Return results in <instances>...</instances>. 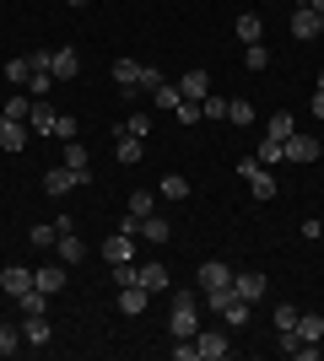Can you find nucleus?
Returning a JSON list of instances; mask_svg holds the SVG:
<instances>
[{
	"label": "nucleus",
	"mask_w": 324,
	"mask_h": 361,
	"mask_svg": "<svg viewBox=\"0 0 324 361\" xmlns=\"http://www.w3.org/2000/svg\"><path fill=\"white\" fill-rule=\"evenodd\" d=\"M173 307H168V334L173 340H195L200 334V297L195 291H173Z\"/></svg>",
	"instance_id": "1"
},
{
	"label": "nucleus",
	"mask_w": 324,
	"mask_h": 361,
	"mask_svg": "<svg viewBox=\"0 0 324 361\" xmlns=\"http://www.w3.org/2000/svg\"><path fill=\"white\" fill-rule=\"evenodd\" d=\"M319 135H308V130H292V135L281 140V162H319Z\"/></svg>",
	"instance_id": "2"
},
{
	"label": "nucleus",
	"mask_w": 324,
	"mask_h": 361,
	"mask_svg": "<svg viewBox=\"0 0 324 361\" xmlns=\"http://www.w3.org/2000/svg\"><path fill=\"white\" fill-rule=\"evenodd\" d=\"M238 173H244V183H248V195H254V200H276V173H265V162L244 157Z\"/></svg>",
	"instance_id": "3"
},
{
	"label": "nucleus",
	"mask_w": 324,
	"mask_h": 361,
	"mask_svg": "<svg viewBox=\"0 0 324 361\" xmlns=\"http://www.w3.org/2000/svg\"><path fill=\"white\" fill-rule=\"evenodd\" d=\"M136 281L152 291V297H162V291L173 286V275H168V264H162V259H152V264H136Z\"/></svg>",
	"instance_id": "4"
},
{
	"label": "nucleus",
	"mask_w": 324,
	"mask_h": 361,
	"mask_svg": "<svg viewBox=\"0 0 324 361\" xmlns=\"http://www.w3.org/2000/svg\"><path fill=\"white\" fill-rule=\"evenodd\" d=\"M71 189H81V173H71L65 162L44 173V195H54V200H60V195H71Z\"/></svg>",
	"instance_id": "5"
},
{
	"label": "nucleus",
	"mask_w": 324,
	"mask_h": 361,
	"mask_svg": "<svg viewBox=\"0 0 324 361\" xmlns=\"http://www.w3.org/2000/svg\"><path fill=\"white\" fill-rule=\"evenodd\" d=\"M0 291H6V297H28L32 291V270L28 264H6V270H0Z\"/></svg>",
	"instance_id": "6"
},
{
	"label": "nucleus",
	"mask_w": 324,
	"mask_h": 361,
	"mask_svg": "<svg viewBox=\"0 0 324 361\" xmlns=\"http://www.w3.org/2000/svg\"><path fill=\"white\" fill-rule=\"evenodd\" d=\"M195 350H200V361H222L232 350V340L222 329H205V334H195Z\"/></svg>",
	"instance_id": "7"
},
{
	"label": "nucleus",
	"mask_w": 324,
	"mask_h": 361,
	"mask_svg": "<svg viewBox=\"0 0 324 361\" xmlns=\"http://www.w3.org/2000/svg\"><path fill=\"white\" fill-rule=\"evenodd\" d=\"M49 71H54V81H76V71H81V60H76V49H49Z\"/></svg>",
	"instance_id": "8"
},
{
	"label": "nucleus",
	"mask_w": 324,
	"mask_h": 361,
	"mask_svg": "<svg viewBox=\"0 0 324 361\" xmlns=\"http://www.w3.org/2000/svg\"><path fill=\"white\" fill-rule=\"evenodd\" d=\"M200 286H205V291H222V286H232L227 259H200Z\"/></svg>",
	"instance_id": "9"
},
{
	"label": "nucleus",
	"mask_w": 324,
	"mask_h": 361,
	"mask_svg": "<svg viewBox=\"0 0 324 361\" xmlns=\"http://www.w3.org/2000/svg\"><path fill=\"white\" fill-rule=\"evenodd\" d=\"M146 302H152V291L140 286V281H136V286H119V313L124 318H140V313H146Z\"/></svg>",
	"instance_id": "10"
},
{
	"label": "nucleus",
	"mask_w": 324,
	"mask_h": 361,
	"mask_svg": "<svg viewBox=\"0 0 324 361\" xmlns=\"http://www.w3.org/2000/svg\"><path fill=\"white\" fill-rule=\"evenodd\" d=\"M103 259L108 264H130V259H136V238H130V232H114V238L103 243Z\"/></svg>",
	"instance_id": "11"
},
{
	"label": "nucleus",
	"mask_w": 324,
	"mask_h": 361,
	"mask_svg": "<svg viewBox=\"0 0 324 361\" xmlns=\"http://www.w3.org/2000/svg\"><path fill=\"white\" fill-rule=\"evenodd\" d=\"M32 286L44 291V297H54V291L65 286V264L60 259H54V264H38V270H32Z\"/></svg>",
	"instance_id": "12"
},
{
	"label": "nucleus",
	"mask_w": 324,
	"mask_h": 361,
	"mask_svg": "<svg viewBox=\"0 0 324 361\" xmlns=\"http://www.w3.org/2000/svg\"><path fill=\"white\" fill-rule=\"evenodd\" d=\"M232 291H238L244 302H260L265 297V275L260 270H238V275H232Z\"/></svg>",
	"instance_id": "13"
},
{
	"label": "nucleus",
	"mask_w": 324,
	"mask_h": 361,
	"mask_svg": "<svg viewBox=\"0 0 324 361\" xmlns=\"http://www.w3.org/2000/svg\"><path fill=\"white\" fill-rule=\"evenodd\" d=\"M114 81H119L124 97H136L140 92V60H114Z\"/></svg>",
	"instance_id": "14"
},
{
	"label": "nucleus",
	"mask_w": 324,
	"mask_h": 361,
	"mask_svg": "<svg viewBox=\"0 0 324 361\" xmlns=\"http://www.w3.org/2000/svg\"><path fill=\"white\" fill-rule=\"evenodd\" d=\"M22 345H49V318L44 313H22Z\"/></svg>",
	"instance_id": "15"
},
{
	"label": "nucleus",
	"mask_w": 324,
	"mask_h": 361,
	"mask_svg": "<svg viewBox=\"0 0 324 361\" xmlns=\"http://www.w3.org/2000/svg\"><path fill=\"white\" fill-rule=\"evenodd\" d=\"M114 157H119L124 167H136L140 157H146V140H136V135H124V130H119V135H114Z\"/></svg>",
	"instance_id": "16"
},
{
	"label": "nucleus",
	"mask_w": 324,
	"mask_h": 361,
	"mask_svg": "<svg viewBox=\"0 0 324 361\" xmlns=\"http://www.w3.org/2000/svg\"><path fill=\"white\" fill-rule=\"evenodd\" d=\"M54 119H60V114H54L44 97H32V108H28V130H44V135H54Z\"/></svg>",
	"instance_id": "17"
},
{
	"label": "nucleus",
	"mask_w": 324,
	"mask_h": 361,
	"mask_svg": "<svg viewBox=\"0 0 324 361\" xmlns=\"http://www.w3.org/2000/svg\"><path fill=\"white\" fill-rule=\"evenodd\" d=\"M28 146V124L22 119H0V151H22Z\"/></svg>",
	"instance_id": "18"
},
{
	"label": "nucleus",
	"mask_w": 324,
	"mask_h": 361,
	"mask_svg": "<svg viewBox=\"0 0 324 361\" xmlns=\"http://www.w3.org/2000/svg\"><path fill=\"white\" fill-rule=\"evenodd\" d=\"M205 92H211V75H205V71H184V81H179V97H189V103H200Z\"/></svg>",
	"instance_id": "19"
},
{
	"label": "nucleus",
	"mask_w": 324,
	"mask_h": 361,
	"mask_svg": "<svg viewBox=\"0 0 324 361\" xmlns=\"http://www.w3.org/2000/svg\"><path fill=\"white\" fill-rule=\"evenodd\" d=\"M140 238H146V243H157V248H162V243L173 238V226L162 221V216H140Z\"/></svg>",
	"instance_id": "20"
},
{
	"label": "nucleus",
	"mask_w": 324,
	"mask_h": 361,
	"mask_svg": "<svg viewBox=\"0 0 324 361\" xmlns=\"http://www.w3.org/2000/svg\"><path fill=\"white\" fill-rule=\"evenodd\" d=\"M292 32L297 38H319V16H313L308 6H292Z\"/></svg>",
	"instance_id": "21"
},
{
	"label": "nucleus",
	"mask_w": 324,
	"mask_h": 361,
	"mask_svg": "<svg viewBox=\"0 0 324 361\" xmlns=\"http://www.w3.org/2000/svg\"><path fill=\"white\" fill-rule=\"evenodd\" d=\"M54 254H60V264H81V254H87V248H81V238H76V232H60Z\"/></svg>",
	"instance_id": "22"
},
{
	"label": "nucleus",
	"mask_w": 324,
	"mask_h": 361,
	"mask_svg": "<svg viewBox=\"0 0 324 361\" xmlns=\"http://www.w3.org/2000/svg\"><path fill=\"white\" fill-rule=\"evenodd\" d=\"M65 167H71V173H81V183L92 178V173H87V146H81V140H65Z\"/></svg>",
	"instance_id": "23"
},
{
	"label": "nucleus",
	"mask_w": 324,
	"mask_h": 361,
	"mask_svg": "<svg viewBox=\"0 0 324 361\" xmlns=\"http://www.w3.org/2000/svg\"><path fill=\"white\" fill-rule=\"evenodd\" d=\"M297 340H324V318L319 313H297Z\"/></svg>",
	"instance_id": "24"
},
{
	"label": "nucleus",
	"mask_w": 324,
	"mask_h": 361,
	"mask_svg": "<svg viewBox=\"0 0 324 361\" xmlns=\"http://www.w3.org/2000/svg\"><path fill=\"white\" fill-rule=\"evenodd\" d=\"M227 103H232V97H222V92H205V97H200V119H227Z\"/></svg>",
	"instance_id": "25"
},
{
	"label": "nucleus",
	"mask_w": 324,
	"mask_h": 361,
	"mask_svg": "<svg viewBox=\"0 0 324 361\" xmlns=\"http://www.w3.org/2000/svg\"><path fill=\"white\" fill-rule=\"evenodd\" d=\"M238 38H244V44H260V38H265V22L254 11H244V16H238Z\"/></svg>",
	"instance_id": "26"
},
{
	"label": "nucleus",
	"mask_w": 324,
	"mask_h": 361,
	"mask_svg": "<svg viewBox=\"0 0 324 361\" xmlns=\"http://www.w3.org/2000/svg\"><path fill=\"white\" fill-rule=\"evenodd\" d=\"M162 200H189V178L184 173H162Z\"/></svg>",
	"instance_id": "27"
},
{
	"label": "nucleus",
	"mask_w": 324,
	"mask_h": 361,
	"mask_svg": "<svg viewBox=\"0 0 324 361\" xmlns=\"http://www.w3.org/2000/svg\"><path fill=\"white\" fill-rule=\"evenodd\" d=\"M292 130H297L292 114H270V119H265V135H270V140H287Z\"/></svg>",
	"instance_id": "28"
},
{
	"label": "nucleus",
	"mask_w": 324,
	"mask_h": 361,
	"mask_svg": "<svg viewBox=\"0 0 324 361\" xmlns=\"http://www.w3.org/2000/svg\"><path fill=\"white\" fill-rule=\"evenodd\" d=\"M248 307H254V302H244V297H232L227 307H222V318H227L232 329H244V324H248Z\"/></svg>",
	"instance_id": "29"
},
{
	"label": "nucleus",
	"mask_w": 324,
	"mask_h": 361,
	"mask_svg": "<svg viewBox=\"0 0 324 361\" xmlns=\"http://www.w3.org/2000/svg\"><path fill=\"white\" fill-rule=\"evenodd\" d=\"M54 243H60V226H54V221H38V226H32V248H54Z\"/></svg>",
	"instance_id": "30"
},
{
	"label": "nucleus",
	"mask_w": 324,
	"mask_h": 361,
	"mask_svg": "<svg viewBox=\"0 0 324 361\" xmlns=\"http://www.w3.org/2000/svg\"><path fill=\"white\" fill-rule=\"evenodd\" d=\"M6 81H11V87H28L32 81V60H11L6 65Z\"/></svg>",
	"instance_id": "31"
},
{
	"label": "nucleus",
	"mask_w": 324,
	"mask_h": 361,
	"mask_svg": "<svg viewBox=\"0 0 324 361\" xmlns=\"http://www.w3.org/2000/svg\"><path fill=\"white\" fill-rule=\"evenodd\" d=\"M119 130H124V135H136V140H146V135H152V119H146V114H130Z\"/></svg>",
	"instance_id": "32"
},
{
	"label": "nucleus",
	"mask_w": 324,
	"mask_h": 361,
	"mask_svg": "<svg viewBox=\"0 0 324 361\" xmlns=\"http://www.w3.org/2000/svg\"><path fill=\"white\" fill-rule=\"evenodd\" d=\"M16 350H22V329L0 324V356H16Z\"/></svg>",
	"instance_id": "33"
},
{
	"label": "nucleus",
	"mask_w": 324,
	"mask_h": 361,
	"mask_svg": "<svg viewBox=\"0 0 324 361\" xmlns=\"http://www.w3.org/2000/svg\"><path fill=\"white\" fill-rule=\"evenodd\" d=\"M28 87H32V97H49V92L60 87V81H54V71H32V81H28Z\"/></svg>",
	"instance_id": "34"
},
{
	"label": "nucleus",
	"mask_w": 324,
	"mask_h": 361,
	"mask_svg": "<svg viewBox=\"0 0 324 361\" xmlns=\"http://www.w3.org/2000/svg\"><path fill=\"white\" fill-rule=\"evenodd\" d=\"M152 97H157V108H162V114H173V108L184 103V97H179V87H168V81H162V87H157Z\"/></svg>",
	"instance_id": "35"
},
{
	"label": "nucleus",
	"mask_w": 324,
	"mask_h": 361,
	"mask_svg": "<svg viewBox=\"0 0 324 361\" xmlns=\"http://www.w3.org/2000/svg\"><path fill=\"white\" fill-rule=\"evenodd\" d=\"M16 307H22V313H49V297H44L38 286H32L28 297H16Z\"/></svg>",
	"instance_id": "36"
},
{
	"label": "nucleus",
	"mask_w": 324,
	"mask_h": 361,
	"mask_svg": "<svg viewBox=\"0 0 324 361\" xmlns=\"http://www.w3.org/2000/svg\"><path fill=\"white\" fill-rule=\"evenodd\" d=\"M254 162L276 167V162H281V140H270V135H265V140H260V151H254Z\"/></svg>",
	"instance_id": "37"
},
{
	"label": "nucleus",
	"mask_w": 324,
	"mask_h": 361,
	"mask_svg": "<svg viewBox=\"0 0 324 361\" xmlns=\"http://www.w3.org/2000/svg\"><path fill=\"white\" fill-rule=\"evenodd\" d=\"M124 211H130V216H152V211H157V200L146 195V189H136V195H130V205H124Z\"/></svg>",
	"instance_id": "38"
},
{
	"label": "nucleus",
	"mask_w": 324,
	"mask_h": 361,
	"mask_svg": "<svg viewBox=\"0 0 324 361\" xmlns=\"http://www.w3.org/2000/svg\"><path fill=\"white\" fill-rule=\"evenodd\" d=\"M244 60H248V71H265V65H270V49L265 44H244Z\"/></svg>",
	"instance_id": "39"
},
{
	"label": "nucleus",
	"mask_w": 324,
	"mask_h": 361,
	"mask_svg": "<svg viewBox=\"0 0 324 361\" xmlns=\"http://www.w3.org/2000/svg\"><path fill=\"white\" fill-rule=\"evenodd\" d=\"M276 329H281V334L297 329V307H292V302H276Z\"/></svg>",
	"instance_id": "40"
},
{
	"label": "nucleus",
	"mask_w": 324,
	"mask_h": 361,
	"mask_svg": "<svg viewBox=\"0 0 324 361\" xmlns=\"http://www.w3.org/2000/svg\"><path fill=\"white\" fill-rule=\"evenodd\" d=\"M173 114H179V124H200V103H189V97L173 108Z\"/></svg>",
	"instance_id": "41"
},
{
	"label": "nucleus",
	"mask_w": 324,
	"mask_h": 361,
	"mask_svg": "<svg viewBox=\"0 0 324 361\" xmlns=\"http://www.w3.org/2000/svg\"><path fill=\"white\" fill-rule=\"evenodd\" d=\"M227 119L232 124H254V108H248V103H227Z\"/></svg>",
	"instance_id": "42"
},
{
	"label": "nucleus",
	"mask_w": 324,
	"mask_h": 361,
	"mask_svg": "<svg viewBox=\"0 0 324 361\" xmlns=\"http://www.w3.org/2000/svg\"><path fill=\"white\" fill-rule=\"evenodd\" d=\"M114 286H136V259H130V264H114Z\"/></svg>",
	"instance_id": "43"
},
{
	"label": "nucleus",
	"mask_w": 324,
	"mask_h": 361,
	"mask_svg": "<svg viewBox=\"0 0 324 361\" xmlns=\"http://www.w3.org/2000/svg\"><path fill=\"white\" fill-rule=\"evenodd\" d=\"M162 87V71H152V65H140V92H157Z\"/></svg>",
	"instance_id": "44"
},
{
	"label": "nucleus",
	"mask_w": 324,
	"mask_h": 361,
	"mask_svg": "<svg viewBox=\"0 0 324 361\" xmlns=\"http://www.w3.org/2000/svg\"><path fill=\"white\" fill-rule=\"evenodd\" d=\"M54 140H76V119H65V114H60V119H54Z\"/></svg>",
	"instance_id": "45"
},
{
	"label": "nucleus",
	"mask_w": 324,
	"mask_h": 361,
	"mask_svg": "<svg viewBox=\"0 0 324 361\" xmlns=\"http://www.w3.org/2000/svg\"><path fill=\"white\" fill-rule=\"evenodd\" d=\"M173 356H179V361H200V350H195V340H179V345H173Z\"/></svg>",
	"instance_id": "46"
},
{
	"label": "nucleus",
	"mask_w": 324,
	"mask_h": 361,
	"mask_svg": "<svg viewBox=\"0 0 324 361\" xmlns=\"http://www.w3.org/2000/svg\"><path fill=\"white\" fill-rule=\"evenodd\" d=\"M313 119L324 124V71H319V87H313Z\"/></svg>",
	"instance_id": "47"
},
{
	"label": "nucleus",
	"mask_w": 324,
	"mask_h": 361,
	"mask_svg": "<svg viewBox=\"0 0 324 361\" xmlns=\"http://www.w3.org/2000/svg\"><path fill=\"white\" fill-rule=\"evenodd\" d=\"M319 38H324V16H319Z\"/></svg>",
	"instance_id": "48"
},
{
	"label": "nucleus",
	"mask_w": 324,
	"mask_h": 361,
	"mask_svg": "<svg viewBox=\"0 0 324 361\" xmlns=\"http://www.w3.org/2000/svg\"><path fill=\"white\" fill-rule=\"evenodd\" d=\"M71 6H87V0H71Z\"/></svg>",
	"instance_id": "49"
}]
</instances>
